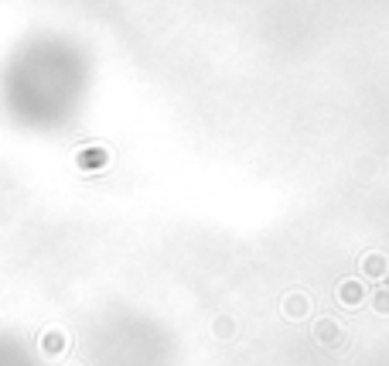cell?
<instances>
[{
    "mask_svg": "<svg viewBox=\"0 0 389 366\" xmlns=\"http://www.w3.org/2000/svg\"><path fill=\"white\" fill-rule=\"evenodd\" d=\"M338 335H342V328L335 326V322H331V326H328V322H321V326H317V339H321V342H335Z\"/></svg>",
    "mask_w": 389,
    "mask_h": 366,
    "instance_id": "3",
    "label": "cell"
},
{
    "mask_svg": "<svg viewBox=\"0 0 389 366\" xmlns=\"http://www.w3.org/2000/svg\"><path fill=\"white\" fill-rule=\"evenodd\" d=\"M383 271H386V260H383L379 253H369V257H365V274H372V278H379Z\"/></svg>",
    "mask_w": 389,
    "mask_h": 366,
    "instance_id": "2",
    "label": "cell"
},
{
    "mask_svg": "<svg viewBox=\"0 0 389 366\" xmlns=\"http://www.w3.org/2000/svg\"><path fill=\"white\" fill-rule=\"evenodd\" d=\"M338 298H342V305H358L362 301V287L355 285V281H345V285L338 287Z\"/></svg>",
    "mask_w": 389,
    "mask_h": 366,
    "instance_id": "1",
    "label": "cell"
},
{
    "mask_svg": "<svg viewBox=\"0 0 389 366\" xmlns=\"http://www.w3.org/2000/svg\"><path fill=\"white\" fill-rule=\"evenodd\" d=\"M301 312H308V298H290L287 301V315H301Z\"/></svg>",
    "mask_w": 389,
    "mask_h": 366,
    "instance_id": "4",
    "label": "cell"
},
{
    "mask_svg": "<svg viewBox=\"0 0 389 366\" xmlns=\"http://www.w3.org/2000/svg\"><path fill=\"white\" fill-rule=\"evenodd\" d=\"M376 308H379V312H389V294H386V291L376 298Z\"/></svg>",
    "mask_w": 389,
    "mask_h": 366,
    "instance_id": "5",
    "label": "cell"
}]
</instances>
